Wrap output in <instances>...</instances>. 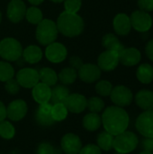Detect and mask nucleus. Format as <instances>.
Segmentation results:
<instances>
[{
  "label": "nucleus",
  "mask_w": 153,
  "mask_h": 154,
  "mask_svg": "<svg viewBox=\"0 0 153 154\" xmlns=\"http://www.w3.org/2000/svg\"><path fill=\"white\" fill-rule=\"evenodd\" d=\"M101 118L105 131L114 136L126 131L130 123L128 113L123 107L117 106H112L106 108Z\"/></svg>",
  "instance_id": "f257e3e1"
},
{
  "label": "nucleus",
  "mask_w": 153,
  "mask_h": 154,
  "mask_svg": "<svg viewBox=\"0 0 153 154\" xmlns=\"http://www.w3.org/2000/svg\"><path fill=\"white\" fill-rule=\"evenodd\" d=\"M56 24L58 31L67 37L78 36L84 30L83 19L77 14L66 11L60 14Z\"/></svg>",
  "instance_id": "f03ea898"
},
{
  "label": "nucleus",
  "mask_w": 153,
  "mask_h": 154,
  "mask_svg": "<svg viewBox=\"0 0 153 154\" xmlns=\"http://www.w3.org/2000/svg\"><path fill=\"white\" fill-rule=\"evenodd\" d=\"M139 144L138 136L131 132L124 131L118 135H115L114 138L113 148L116 152L122 154H128L133 152Z\"/></svg>",
  "instance_id": "7ed1b4c3"
},
{
  "label": "nucleus",
  "mask_w": 153,
  "mask_h": 154,
  "mask_svg": "<svg viewBox=\"0 0 153 154\" xmlns=\"http://www.w3.org/2000/svg\"><path fill=\"white\" fill-rule=\"evenodd\" d=\"M58 28L56 23L50 19H42L36 29V39L41 45H49L55 42L58 36Z\"/></svg>",
  "instance_id": "20e7f679"
},
{
  "label": "nucleus",
  "mask_w": 153,
  "mask_h": 154,
  "mask_svg": "<svg viewBox=\"0 0 153 154\" xmlns=\"http://www.w3.org/2000/svg\"><path fill=\"white\" fill-rule=\"evenodd\" d=\"M23 55L21 43L14 38H5L0 42V56L5 60L15 61Z\"/></svg>",
  "instance_id": "39448f33"
},
{
  "label": "nucleus",
  "mask_w": 153,
  "mask_h": 154,
  "mask_svg": "<svg viewBox=\"0 0 153 154\" xmlns=\"http://www.w3.org/2000/svg\"><path fill=\"white\" fill-rule=\"evenodd\" d=\"M132 27L139 32H147L152 26V17L149 13L137 10L132 13L130 16Z\"/></svg>",
  "instance_id": "423d86ee"
},
{
  "label": "nucleus",
  "mask_w": 153,
  "mask_h": 154,
  "mask_svg": "<svg viewBox=\"0 0 153 154\" xmlns=\"http://www.w3.org/2000/svg\"><path fill=\"white\" fill-rule=\"evenodd\" d=\"M112 102L120 107H125L132 104L133 100V95L130 88L125 86L119 85L113 88V90L110 94Z\"/></svg>",
  "instance_id": "0eeeda50"
},
{
  "label": "nucleus",
  "mask_w": 153,
  "mask_h": 154,
  "mask_svg": "<svg viewBox=\"0 0 153 154\" xmlns=\"http://www.w3.org/2000/svg\"><path fill=\"white\" fill-rule=\"evenodd\" d=\"M135 126L142 136L153 138V109L142 112L137 117Z\"/></svg>",
  "instance_id": "6e6552de"
},
{
  "label": "nucleus",
  "mask_w": 153,
  "mask_h": 154,
  "mask_svg": "<svg viewBox=\"0 0 153 154\" xmlns=\"http://www.w3.org/2000/svg\"><path fill=\"white\" fill-rule=\"evenodd\" d=\"M27 111L26 102L23 99H15L6 107V118L13 122H19L25 117Z\"/></svg>",
  "instance_id": "1a4fd4ad"
},
{
  "label": "nucleus",
  "mask_w": 153,
  "mask_h": 154,
  "mask_svg": "<svg viewBox=\"0 0 153 154\" xmlns=\"http://www.w3.org/2000/svg\"><path fill=\"white\" fill-rule=\"evenodd\" d=\"M15 79L19 83L20 87L24 88H32L40 82L39 72L32 68H24L17 72Z\"/></svg>",
  "instance_id": "9d476101"
},
{
  "label": "nucleus",
  "mask_w": 153,
  "mask_h": 154,
  "mask_svg": "<svg viewBox=\"0 0 153 154\" xmlns=\"http://www.w3.org/2000/svg\"><path fill=\"white\" fill-rule=\"evenodd\" d=\"M60 148L65 154H78L82 148V142L78 135L69 133L62 136Z\"/></svg>",
  "instance_id": "9b49d317"
},
{
  "label": "nucleus",
  "mask_w": 153,
  "mask_h": 154,
  "mask_svg": "<svg viewBox=\"0 0 153 154\" xmlns=\"http://www.w3.org/2000/svg\"><path fill=\"white\" fill-rule=\"evenodd\" d=\"M51 107L52 104L50 102L39 105L34 115L35 121L39 125L43 127H50L55 124V121L51 116Z\"/></svg>",
  "instance_id": "f8f14e48"
},
{
  "label": "nucleus",
  "mask_w": 153,
  "mask_h": 154,
  "mask_svg": "<svg viewBox=\"0 0 153 154\" xmlns=\"http://www.w3.org/2000/svg\"><path fill=\"white\" fill-rule=\"evenodd\" d=\"M67 48L60 42H52L47 45L45 50V56L48 60L52 63L62 62L67 57Z\"/></svg>",
  "instance_id": "ddd939ff"
},
{
  "label": "nucleus",
  "mask_w": 153,
  "mask_h": 154,
  "mask_svg": "<svg viewBox=\"0 0 153 154\" xmlns=\"http://www.w3.org/2000/svg\"><path fill=\"white\" fill-rule=\"evenodd\" d=\"M64 104L69 112L73 114H80L87 109V99L81 94L74 93L69 95Z\"/></svg>",
  "instance_id": "4468645a"
},
{
  "label": "nucleus",
  "mask_w": 153,
  "mask_h": 154,
  "mask_svg": "<svg viewBox=\"0 0 153 154\" xmlns=\"http://www.w3.org/2000/svg\"><path fill=\"white\" fill-rule=\"evenodd\" d=\"M101 69L97 65L87 63L83 64L82 67L78 70V76L79 79L86 83H94L97 81L101 77Z\"/></svg>",
  "instance_id": "2eb2a0df"
},
{
  "label": "nucleus",
  "mask_w": 153,
  "mask_h": 154,
  "mask_svg": "<svg viewBox=\"0 0 153 154\" xmlns=\"http://www.w3.org/2000/svg\"><path fill=\"white\" fill-rule=\"evenodd\" d=\"M119 64V56L112 51L102 52L97 59V66L101 70L112 71Z\"/></svg>",
  "instance_id": "dca6fc26"
},
{
  "label": "nucleus",
  "mask_w": 153,
  "mask_h": 154,
  "mask_svg": "<svg viewBox=\"0 0 153 154\" xmlns=\"http://www.w3.org/2000/svg\"><path fill=\"white\" fill-rule=\"evenodd\" d=\"M26 13L25 4L22 0H11L7 5V17L12 23H19Z\"/></svg>",
  "instance_id": "f3484780"
},
{
  "label": "nucleus",
  "mask_w": 153,
  "mask_h": 154,
  "mask_svg": "<svg viewBox=\"0 0 153 154\" xmlns=\"http://www.w3.org/2000/svg\"><path fill=\"white\" fill-rule=\"evenodd\" d=\"M113 26L115 32L121 36L127 35L132 29V23L130 20V16H128L124 13L117 14L113 21Z\"/></svg>",
  "instance_id": "a211bd4d"
},
{
  "label": "nucleus",
  "mask_w": 153,
  "mask_h": 154,
  "mask_svg": "<svg viewBox=\"0 0 153 154\" xmlns=\"http://www.w3.org/2000/svg\"><path fill=\"white\" fill-rule=\"evenodd\" d=\"M142 59L141 52L136 48H124L119 55V62L127 67H133L140 63Z\"/></svg>",
  "instance_id": "6ab92c4d"
},
{
  "label": "nucleus",
  "mask_w": 153,
  "mask_h": 154,
  "mask_svg": "<svg viewBox=\"0 0 153 154\" xmlns=\"http://www.w3.org/2000/svg\"><path fill=\"white\" fill-rule=\"evenodd\" d=\"M32 95L36 103L39 105L49 103L50 100V95H51V88L50 87L39 82L36 84L32 90Z\"/></svg>",
  "instance_id": "aec40b11"
},
{
  "label": "nucleus",
  "mask_w": 153,
  "mask_h": 154,
  "mask_svg": "<svg viewBox=\"0 0 153 154\" xmlns=\"http://www.w3.org/2000/svg\"><path fill=\"white\" fill-rule=\"evenodd\" d=\"M135 103L142 110L153 109V91L148 89H142L135 95Z\"/></svg>",
  "instance_id": "412c9836"
},
{
  "label": "nucleus",
  "mask_w": 153,
  "mask_h": 154,
  "mask_svg": "<svg viewBox=\"0 0 153 154\" xmlns=\"http://www.w3.org/2000/svg\"><path fill=\"white\" fill-rule=\"evenodd\" d=\"M102 44L106 50L114 51L118 56L121 54V52L124 49V46L121 43L118 37L113 33L106 34L102 39Z\"/></svg>",
  "instance_id": "4be33fe9"
},
{
  "label": "nucleus",
  "mask_w": 153,
  "mask_h": 154,
  "mask_svg": "<svg viewBox=\"0 0 153 154\" xmlns=\"http://www.w3.org/2000/svg\"><path fill=\"white\" fill-rule=\"evenodd\" d=\"M82 125L88 132H96L102 125V118L99 114L90 112L83 117Z\"/></svg>",
  "instance_id": "5701e85b"
},
{
  "label": "nucleus",
  "mask_w": 153,
  "mask_h": 154,
  "mask_svg": "<svg viewBox=\"0 0 153 154\" xmlns=\"http://www.w3.org/2000/svg\"><path fill=\"white\" fill-rule=\"evenodd\" d=\"M69 95V90L66 86L55 85V87L51 89L50 103H51L52 105L60 104V103L64 104Z\"/></svg>",
  "instance_id": "b1692460"
},
{
  "label": "nucleus",
  "mask_w": 153,
  "mask_h": 154,
  "mask_svg": "<svg viewBox=\"0 0 153 154\" xmlns=\"http://www.w3.org/2000/svg\"><path fill=\"white\" fill-rule=\"evenodd\" d=\"M23 57L24 60L30 64L39 62L42 58V51L35 45H30L23 51Z\"/></svg>",
  "instance_id": "393cba45"
},
{
  "label": "nucleus",
  "mask_w": 153,
  "mask_h": 154,
  "mask_svg": "<svg viewBox=\"0 0 153 154\" xmlns=\"http://www.w3.org/2000/svg\"><path fill=\"white\" fill-rule=\"evenodd\" d=\"M138 80L143 84H150L153 80V67L148 63L141 64L136 70Z\"/></svg>",
  "instance_id": "a878e982"
},
{
  "label": "nucleus",
  "mask_w": 153,
  "mask_h": 154,
  "mask_svg": "<svg viewBox=\"0 0 153 154\" xmlns=\"http://www.w3.org/2000/svg\"><path fill=\"white\" fill-rule=\"evenodd\" d=\"M40 81L49 87H53L58 82L57 73L50 68H43L39 71Z\"/></svg>",
  "instance_id": "bb28decb"
},
{
  "label": "nucleus",
  "mask_w": 153,
  "mask_h": 154,
  "mask_svg": "<svg viewBox=\"0 0 153 154\" xmlns=\"http://www.w3.org/2000/svg\"><path fill=\"white\" fill-rule=\"evenodd\" d=\"M114 138V135L106 131H103L96 137V145L101 149V151H111L113 149Z\"/></svg>",
  "instance_id": "cd10ccee"
},
{
  "label": "nucleus",
  "mask_w": 153,
  "mask_h": 154,
  "mask_svg": "<svg viewBox=\"0 0 153 154\" xmlns=\"http://www.w3.org/2000/svg\"><path fill=\"white\" fill-rule=\"evenodd\" d=\"M78 78V71L73 68H65L58 75V79L63 85L73 84Z\"/></svg>",
  "instance_id": "c85d7f7f"
},
{
  "label": "nucleus",
  "mask_w": 153,
  "mask_h": 154,
  "mask_svg": "<svg viewBox=\"0 0 153 154\" xmlns=\"http://www.w3.org/2000/svg\"><path fill=\"white\" fill-rule=\"evenodd\" d=\"M69 115V110L66 107L65 104H54L51 107V116L53 120L56 122L64 121Z\"/></svg>",
  "instance_id": "c756f323"
},
{
  "label": "nucleus",
  "mask_w": 153,
  "mask_h": 154,
  "mask_svg": "<svg viewBox=\"0 0 153 154\" xmlns=\"http://www.w3.org/2000/svg\"><path fill=\"white\" fill-rule=\"evenodd\" d=\"M15 135V128L11 122L4 120L0 122V137L5 140H11Z\"/></svg>",
  "instance_id": "7c9ffc66"
},
{
  "label": "nucleus",
  "mask_w": 153,
  "mask_h": 154,
  "mask_svg": "<svg viewBox=\"0 0 153 154\" xmlns=\"http://www.w3.org/2000/svg\"><path fill=\"white\" fill-rule=\"evenodd\" d=\"M14 76V70L12 65L5 61H0V81L6 82L13 79Z\"/></svg>",
  "instance_id": "2f4dec72"
},
{
  "label": "nucleus",
  "mask_w": 153,
  "mask_h": 154,
  "mask_svg": "<svg viewBox=\"0 0 153 154\" xmlns=\"http://www.w3.org/2000/svg\"><path fill=\"white\" fill-rule=\"evenodd\" d=\"M25 17H26L27 21L32 24H38L43 19L41 11L36 6H32V7L26 9Z\"/></svg>",
  "instance_id": "473e14b6"
},
{
  "label": "nucleus",
  "mask_w": 153,
  "mask_h": 154,
  "mask_svg": "<svg viewBox=\"0 0 153 154\" xmlns=\"http://www.w3.org/2000/svg\"><path fill=\"white\" fill-rule=\"evenodd\" d=\"M87 108H88L91 113L99 114L105 108V102L102 98L98 97H92L87 100Z\"/></svg>",
  "instance_id": "72a5a7b5"
},
{
  "label": "nucleus",
  "mask_w": 153,
  "mask_h": 154,
  "mask_svg": "<svg viewBox=\"0 0 153 154\" xmlns=\"http://www.w3.org/2000/svg\"><path fill=\"white\" fill-rule=\"evenodd\" d=\"M113 90V85L107 80H100L96 85V91L101 97H109Z\"/></svg>",
  "instance_id": "f704fd0d"
},
{
  "label": "nucleus",
  "mask_w": 153,
  "mask_h": 154,
  "mask_svg": "<svg viewBox=\"0 0 153 154\" xmlns=\"http://www.w3.org/2000/svg\"><path fill=\"white\" fill-rule=\"evenodd\" d=\"M36 154H60V152L50 143L42 142L37 146Z\"/></svg>",
  "instance_id": "c9c22d12"
},
{
  "label": "nucleus",
  "mask_w": 153,
  "mask_h": 154,
  "mask_svg": "<svg viewBox=\"0 0 153 154\" xmlns=\"http://www.w3.org/2000/svg\"><path fill=\"white\" fill-rule=\"evenodd\" d=\"M81 5H82L81 0H64L65 11L69 13L77 14L80 10Z\"/></svg>",
  "instance_id": "e433bc0d"
},
{
  "label": "nucleus",
  "mask_w": 153,
  "mask_h": 154,
  "mask_svg": "<svg viewBox=\"0 0 153 154\" xmlns=\"http://www.w3.org/2000/svg\"><path fill=\"white\" fill-rule=\"evenodd\" d=\"M5 90H6V92L8 94L14 96V95H16L19 92V90H20V85L17 82V80L13 78V79H9L8 81L5 82Z\"/></svg>",
  "instance_id": "4c0bfd02"
},
{
  "label": "nucleus",
  "mask_w": 153,
  "mask_h": 154,
  "mask_svg": "<svg viewBox=\"0 0 153 154\" xmlns=\"http://www.w3.org/2000/svg\"><path fill=\"white\" fill-rule=\"evenodd\" d=\"M78 154H102L101 149L96 144H87L86 146H82Z\"/></svg>",
  "instance_id": "58836bf2"
},
{
  "label": "nucleus",
  "mask_w": 153,
  "mask_h": 154,
  "mask_svg": "<svg viewBox=\"0 0 153 154\" xmlns=\"http://www.w3.org/2000/svg\"><path fill=\"white\" fill-rule=\"evenodd\" d=\"M138 6L142 11L151 12L153 11V0H138Z\"/></svg>",
  "instance_id": "ea45409f"
},
{
  "label": "nucleus",
  "mask_w": 153,
  "mask_h": 154,
  "mask_svg": "<svg viewBox=\"0 0 153 154\" xmlns=\"http://www.w3.org/2000/svg\"><path fill=\"white\" fill-rule=\"evenodd\" d=\"M141 148L144 152H153V138L144 137L141 142Z\"/></svg>",
  "instance_id": "a19ab883"
},
{
  "label": "nucleus",
  "mask_w": 153,
  "mask_h": 154,
  "mask_svg": "<svg viewBox=\"0 0 153 154\" xmlns=\"http://www.w3.org/2000/svg\"><path fill=\"white\" fill-rule=\"evenodd\" d=\"M69 64H70L71 68L75 69L76 70H78L82 67V65L84 63H83V60L79 57H78V56H72L69 59Z\"/></svg>",
  "instance_id": "79ce46f5"
},
{
  "label": "nucleus",
  "mask_w": 153,
  "mask_h": 154,
  "mask_svg": "<svg viewBox=\"0 0 153 154\" xmlns=\"http://www.w3.org/2000/svg\"><path fill=\"white\" fill-rule=\"evenodd\" d=\"M145 52L147 57L153 61V39L149 41L145 46Z\"/></svg>",
  "instance_id": "37998d69"
},
{
  "label": "nucleus",
  "mask_w": 153,
  "mask_h": 154,
  "mask_svg": "<svg viewBox=\"0 0 153 154\" xmlns=\"http://www.w3.org/2000/svg\"><path fill=\"white\" fill-rule=\"evenodd\" d=\"M6 119V106L2 101H0V122Z\"/></svg>",
  "instance_id": "c03bdc74"
},
{
  "label": "nucleus",
  "mask_w": 153,
  "mask_h": 154,
  "mask_svg": "<svg viewBox=\"0 0 153 154\" xmlns=\"http://www.w3.org/2000/svg\"><path fill=\"white\" fill-rule=\"evenodd\" d=\"M32 5H40V4H41L44 0H28Z\"/></svg>",
  "instance_id": "a18cd8bd"
},
{
  "label": "nucleus",
  "mask_w": 153,
  "mask_h": 154,
  "mask_svg": "<svg viewBox=\"0 0 153 154\" xmlns=\"http://www.w3.org/2000/svg\"><path fill=\"white\" fill-rule=\"evenodd\" d=\"M54 3H61V2H64V0H50Z\"/></svg>",
  "instance_id": "49530a36"
},
{
  "label": "nucleus",
  "mask_w": 153,
  "mask_h": 154,
  "mask_svg": "<svg viewBox=\"0 0 153 154\" xmlns=\"http://www.w3.org/2000/svg\"><path fill=\"white\" fill-rule=\"evenodd\" d=\"M140 154H153V152H142Z\"/></svg>",
  "instance_id": "de8ad7c7"
},
{
  "label": "nucleus",
  "mask_w": 153,
  "mask_h": 154,
  "mask_svg": "<svg viewBox=\"0 0 153 154\" xmlns=\"http://www.w3.org/2000/svg\"><path fill=\"white\" fill-rule=\"evenodd\" d=\"M1 19H2V14H1V12H0V23H1Z\"/></svg>",
  "instance_id": "09e8293b"
},
{
  "label": "nucleus",
  "mask_w": 153,
  "mask_h": 154,
  "mask_svg": "<svg viewBox=\"0 0 153 154\" xmlns=\"http://www.w3.org/2000/svg\"><path fill=\"white\" fill-rule=\"evenodd\" d=\"M115 154H122V153H119V152H116V153Z\"/></svg>",
  "instance_id": "8fccbe9b"
}]
</instances>
